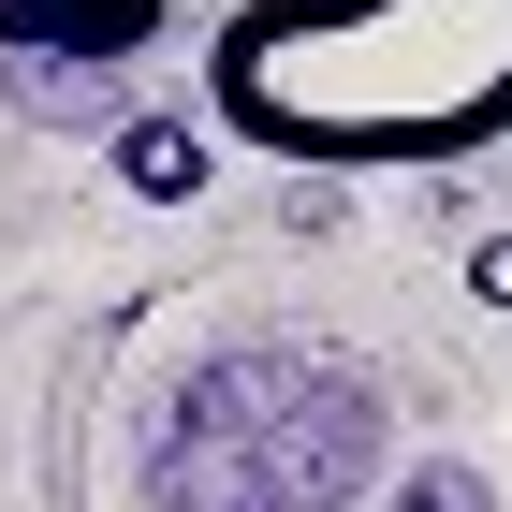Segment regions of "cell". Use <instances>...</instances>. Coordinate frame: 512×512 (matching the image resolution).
<instances>
[{
	"label": "cell",
	"instance_id": "obj_1",
	"mask_svg": "<svg viewBox=\"0 0 512 512\" xmlns=\"http://www.w3.org/2000/svg\"><path fill=\"white\" fill-rule=\"evenodd\" d=\"M205 118L293 176H454L512 147V0H235Z\"/></svg>",
	"mask_w": 512,
	"mask_h": 512
},
{
	"label": "cell",
	"instance_id": "obj_2",
	"mask_svg": "<svg viewBox=\"0 0 512 512\" xmlns=\"http://www.w3.org/2000/svg\"><path fill=\"white\" fill-rule=\"evenodd\" d=\"M161 44V0H0V59L30 74H118Z\"/></svg>",
	"mask_w": 512,
	"mask_h": 512
},
{
	"label": "cell",
	"instance_id": "obj_3",
	"mask_svg": "<svg viewBox=\"0 0 512 512\" xmlns=\"http://www.w3.org/2000/svg\"><path fill=\"white\" fill-rule=\"evenodd\" d=\"M103 176H118L132 205H191L205 176H220V132L205 118H118L103 132Z\"/></svg>",
	"mask_w": 512,
	"mask_h": 512
},
{
	"label": "cell",
	"instance_id": "obj_4",
	"mask_svg": "<svg viewBox=\"0 0 512 512\" xmlns=\"http://www.w3.org/2000/svg\"><path fill=\"white\" fill-rule=\"evenodd\" d=\"M469 293H483V308H512V235H483V249H469Z\"/></svg>",
	"mask_w": 512,
	"mask_h": 512
}]
</instances>
